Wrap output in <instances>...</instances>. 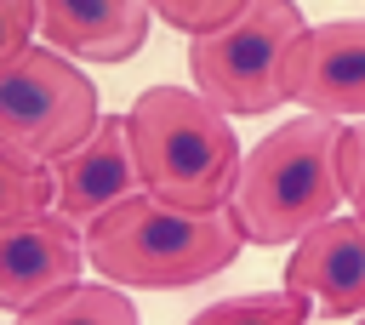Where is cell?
<instances>
[{
	"mask_svg": "<svg viewBox=\"0 0 365 325\" xmlns=\"http://www.w3.org/2000/svg\"><path fill=\"white\" fill-rule=\"evenodd\" d=\"M240 6H245V0H148V11H154L160 23H171V29H182V34H211V29H222Z\"/></svg>",
	"mask_w": 365,
	"mask_h": 325,
	"instance_id": "14",
	"label": "cell"
},
{
	"mask_svg": "<svg viewBox=\"0 0 365 325\" xmlns=\"http://www.w3.org/2000/svg\"><path fill=\"white\" fill-rule=\"evenodd\" d=\"M120 120H125V143H131L143 194L182 205V211L228 205L234 177H240V137L222 108H211L200 91L154 86Z\"/></svg>",
	"mask_w": 365,
	"mask_h": 325,
	"instance_id": "2",
	"label": "cell"
},
{
	"mask_svg": "<svg viewBox=\"0 0 365 325\" xmlns=\"http://www.w3.org/2000/svg\"><path fill=\"white\" fill-rule=\"evenodd\" d=\"M336 182H342V200L354 205V217L365 222V120L336 131Z\"/></svg>",
	"mask_w": 365,
	"mask_h": 325,
	"instance_id": "15",
	"label": "cell"
},
{
	"mask_svg": "<svg viewBox=\"0 0 365 325\" xmlns=\"http://www.w3.org/2000/svg\"><path fill=\"white\" fill-rule=\"evenodd\" d=\"M297 251L285 257V291L319 296L314 308L325 319L359 314L365 308V222L359 217H325L308 234L291 239Z\"/></svg>",
	"mask_w": 365,
	"mask_h": 325,
	"instance_id": "9",
	"label": "cell"
},
{
	"mask_svg": "<svg viewBox=\"0 0 365 325\" xmlns=\"http://www.w3.org/2000/svg\"><path fill=\"white\" fill-rule=\"evenodd\" d=\"M51 205V165L40 160H17L0 148V217L11 211H40Z\"/></svg>",
	"mask_w": 365,
	"mask_h": 325,
	"instance_id": "13",
	"label": "cell"
},
{
	"mask_svg": "<svg viewBox=\"0 0 365 325\" xmlns=\"http://www.w3.org/2000/svg\"><path fill=\"white\" fill-rule=\"evenodd\" d=\"M354 325H365V314H359V319H354Z\"/></svg>",
	"mask_w": 365,
	"mask_h": 325,
	"instance_id": "17",
	"label": "cell"
},
{
	"mask_svg": "<svg viewBox=\"0 0 365 325\" xmlns=\"http://www.w3.org/2000/svg\"><path fill=\"white\" fill-rule=\"evenodd\" d=\"M11 325H137V308L120 285H63L51 296H40L34 308H23Z\"/></svg>",
	"mask_w": 365,
	"mask_h": 325,
	"instance_id": "11",
	"label": "cell"
},
{
	"mask_svg": "<svg viewBox=\"0 0 365 325\" xmlns=\"http://www.w3.org/2000/svg\"><path fill=\"white\" fill-rule=\"evenodd\" d=\"M308 29L297 0H245L222 29L188 34V74L194 91L222 114H274L279 97V57Z\"/></svg>",
	"mask_w": 365,
	"mask_h": 325,
	"instance_id": "4",
	"label": "cell"
},
{
	"mask_svg": "<svg viewBox=\"0 0 365 325\" xmlns=\"http://www.w3.org/2000/svg\"><path fill=\"white\" fill-rule=\"evenodd\" d=\"M86 262L120 285V291H188L222 274L240 257V228L228 205L217 211H182L154 194H125L103 205L91 222H80Z\"/></svg>",
	"mask_w": 365,
	"mask_h": 325,
	"instance_id": "1",
	"label": "cell"
},
{
	"mask_svg": "<svg viewBox=\"0 0 365 325\" xmlns=\"http://www.w3.org/2000/svg\"><path fill=\"white\" fill-rule=\"evenodd\" d=\"M279 97L308 114H365V17L314 23L279 57Z\"/></svg>",
	"mask_w": 365,
	"mask_h": 325,
	"instance_id": "6",
	"label": "cell"
},
{
	"mask_svg": "<svg viewBox=\"0 0 365 325\" xmlns=\"http://www.w3.org/2000/svg\"><path fill=\"white\" fill-rule=\"evenodd\" d=\"M336 131L331 114H302L274 125L251 154H240V177L228 194V217L251 245H291L314 222L342 205L336 182Z\"/></svg>",
	"mask_w": 365,
	"mask_h": 325,
	"instance_id": "3",
	"label": "cell"
},
{
	"mask_svg": "<svg viewBox=\"0 0 365 325\" xmlns=\"http://www.w3.org/2000/svg\"><path fill=\"white\" fill-rule=\"evenodd\" d=\"M137 160L125 143V120L120 114H97V125L51 160V211H63L68 222H91L103 205L137 194Z\"/></svg>",
	"mask_w": 365,
	"mask_h": 325,
	"instance_id": "8",
	"label": "cell"
},
{
	"mask_svg": "<svg viewBox=\"0 0 365 325\" xmlns=\"http://www.w3.org/2000/svg\"><path fill=\"white\" fill-rule=\"evenodd\" d=\"M86 268V239L80 222H68L63 211L40 205V211H11L0 217V308L23 314L40 296L74 285Z\"/></svg>",
	"mask_w": 365,
	"mask_h": 325,
	"instance_id": "7",
	"label": "cell"
},
{
	"mask_svg": "<svg viewBox=\"0 0 365 325\" xmlns=\"http://www.w3.org/2000/svg\"><path fill=\"white\" fill-rule=\"evenodd\" d=\"M34 34V0H0V68L29 46Z\"/></svg>",
	"mask_w": 365,
	"mask_h": 325,
	"instance_id": "16",
	"label": "cell"
},
{
	"mask_svg": "<svg viewBox=\"0 0 365 325\" xmlns=\"http://www.w3.org/2000/svg\"><path fill=\"white\" fill-rule=\"evenodd\" d=\"M314 302L302 291H257V296H228L200 308L188 325H308Z\"/></svg>",
	"mask_w": 365,
	"mask_h": 325,
	"instance_id": "12",
	"label": "cell"
},
{
	"mask_svg": "<svg viewBox=\"0 0 365 325\" xmlns=\"http://www.w3.org/2000/svg\"><path fill=\"white\" fill-rule=\"evenodd\" d=\"M34 29L74 63H125L148 40V0H34Z\"/></svg>",
	"mask_w": 365,
	"mask_h": 325,
	"instance_id": "10",
	"label": "cell"
},
{
	"mask_svg": "<svg viewBox=\"0 0 365 325\" xmlns=\"http://www.w3.org/2000/svg\"><path fill=\"white\" fill-rule=\"evenodd\" d=\"M97 125V86L74 57L51 46H23L0 68V148L51 165Z\"/></svg>",
	"mask_w": 365,
	"mask_h": 325,
	"instance_id": "5",
	"label": "cell"
}]
</instances>
